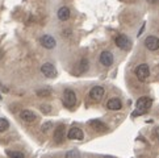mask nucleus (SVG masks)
I'll return each mask as SVG.
<instances>
[{
  "mask_svg": "<svg viewBox=\"0 0 159 158\" xmlns=\"http://www.w3.org/2000/svg\"><path fill=\"white\" fill-rule=\"evenodd\" d=\"M151 107V99L149 96H142L137 100V109L133 112V116H139L146 114Z\"/></svg>",
  "mask_w": 159,
  "mask_h": 158,
  "instance_id": "nucleus-1",
  "label": "nucleus"
},
{
  "mask_svg": "<svg viewBox=\"0 0 159 158\" xmlns=\"http://www.w3.org/2000/svg\"><path fill=\"white\" fill-rule=\"evenodd\" d=\"M65 107L67 108H74L76 104V95L72 90H65L63 91V98H62Z\"/></svg>",
  "mask_w": 159,
  "mask_h": 158,
  "instance_id": "nucleus-2",
  "label": "nucleus"
},
{
  "mask_svg": "<svg viewBox=\"0 0 159 158\" xmlns=\"http://www.w3.org/2000/svg\"><path fill=\"white\" fill-rule=\"evenodd\" d=\"M99 62L104 67H111L115 63V55H113V53L109 52V50H104V52H101L99 55Z\"/></svg>",
  "mask_w": 159,
  "mask_h": 158,
  "instance_id": "nucleus-3",
  "label": "nucleus"
},
{
  "mask_svg": "<svg viewBox=\"0 0 159 158\" xmlns=\"http://www.w3.org/2000/svg\"><path fill=\"white\" fill-rule=\"evenodd\" d=\"M115 42L117 45V48H120L121 50H125V52H128V50L132 49V41H130V38L126 36V35H120L117 36Z\"/></svg>",
  "mask_w": 159,
  "mask_h": 158,
  "instance_id": "nucleus-4",
  "label": "nucleus"
},
{
  "mask_svg": "<svg viewBox=\"0 0 159 158\" xmlns=\"http://www.w3.org/2000/svg\"><path fill=\"white\" fill-rule=\"evenodd\" d=\"M135 75H137V78H138V81H141V82H143V81H146L147 78H149V75H150V69H149V65H146V63H141V65H138L137 67H135Z\"/></svg>",
  "mask_w": 159,
  "mask_h": 158,
  "instance_id": "nucleus-5",
  "label": "nucleus"
},
{
  "mask_svg": "<svg viewBox=\"0 0 159 158\" xmlns=\"http://www.w3.org/2000/svg\"><path fill=\"white\" fill-rule=\"evenodd\" d=\"M41 72H42V75H45L46 78H50V79H53V78L57 77L55 66L53 63H50V62H46V63H43L41 66Z\"/></svg>",
  "mask_w": 159,
  "mask_h": 158,
  "instance_id": "nucleus-6",
  "label": "nucleus"
},
{
  "mask_svg": "<svg viewBox=\"0 0 159 158\" xmlns=\"http://www.w3.org/2000/svg\"><path fill=\"white\" fill-rule=\"evenodd\" d=\"M105 95V90L101 86H95L89 90V99H92L95 101H100L104 98Z\"/></svg>",
  "mask_w": 159,
  "mask_h": 158,
  "instance_id": "nucleus-7",
  "label": "nucleus"
},
{
  "mask_svg": "<svg viewBox=\"0 0 159 158\" xmlns=\"http://www.w3.org/2000/svg\"><path fill=\"white\" fill-rule=\"evenodd\" d=\"M39 42H41V45L45 48V49H48V50H52L57 46V41H55V38L53 36H50V35H43L41 38H39Z\"/></svg>",
  "mask_w": 159,
  "mask_h": 158,
  "instance_id": "nucleus-8",
  "label": "nucleus"
},
{
  "mask_svg": "<svg viewBox=\"0 0 159 158\" xmlns=\"http://www.w3.org/2000/svg\"><path fill=\"white\" fill-rule=\"evenodd\" d=\"M145 48L150 52H155L159 49V38L155 36H147L145 40Z\"/></svg>",
  "mask_w": 159,
  "mask_h": 158,
  "instance_id": "nucleus-9",
  "label": "nucleus"
},
{
  "mask_svg": "<svg viewBox=\"0 0 159 158\" xmlns=\"http://www.w3.org/2000/svg\"><path fill=\"white\" fill-rule=\"evenodd\" d=\"M67 137H69L70 140H83L84 138V133L80 128L78 127H72L69 129V132H67Z\"/></svg>",
  "mask_w": 159,
  "mask_h": 158,
  "instance_id": "nucleus-10",
  "label": "nucleus"
},
{
  "mask_svg": "<svg viewBox=\"0 0 159 158\" xmlns=\"http://www.w3.org/2000/svg\"><path fill=\"white\" fill-rule=\"evenodd\" d=\"M66 128H65V125L63 124H61V125H58L57 127V129H55V132H54V140H55V142H62V141L65 140V137H66Z\"/></svg>",
  "mask_w": 159,
  "mask_h": 158,
  "instance_id": "nucleus-11",
  "label": "nucleus"
},
{
  "mask_svg": "<svg viewBox=\"0 0 159 158\" xmlns=\"http://www.w3.org/2000/svg\"><path fill=\"white\" fill-rule=\"evenodd\" d=\"M107 108L111 111H120L122 108V103L118 98H112L107 101Z\"/></svg>",
  "mask_w": 159,
  "mask_h": 158,
  "instance_id": "nucleus-12",
  "label": "nucleus"
},
{
  "mask_svg": "<svg viewBox=\"0 0 159 158\" xmlns=\"http://www.w3.org/2000/svg\"><path fill=\"white\" fill-rule=\"evenodd\" d=\"M20 117H21V120H24L25 123H33V121H36V118H37L34 112H32L29 109L21 111L20 112Z\"/></svg>",
  "mask_w": 159,
  "mask_h": 158,
  "instance_id": "nucleus-13",
  "label": "nucleus"
},
{
  "mask_svg": "<svg viewBox=\"0 0 159 158\" xmlns=\"http://www.w3.org/2000/svg\"><path fill=\"white\" fill-rule=\"evenodd\" d=\"M70 15H71V11L69 7H66V5H63V7H61L58 9V12H57V16H58V19L61 21H66L70 19Z\"/></svg>",
  "mask_w": 159,
  "mask_h": 158,
  "instance_id": "nucleus-14",
  "label": "nucleus"
},
{
  "mask_svg": "<svg viewBox=\"0 0 159 158\" xmlns=\"http://www.w3.org/2000/svg\"><path fill=\"white\" fill-rule=\"evenodd\" d=\"M89 125L92 127L95 131H98V132H105V131H108V127L105 125L103 121H100V120H91Z\"/></svg>",
  "mask_w": 159,
  "mask_h": 158,
  "instance_id": "nucleus-15",
  "label": "nucleus"
},
{
  "mask_svg": "<svg viewBox=\"0 0 159 158\" xmlns=\"http://www.w3.org/2000/svg\"><path fill=\"white\" fill-rule=\"evenodd\" d=\"M89 69V59L88 58H82L80 61H79V65H78V70L80 74H83V72L88 71Z\"/></svg>",
  "mask_w": 159,
  "mask_h": 158,
  "instance_id": "nucleus-16",
  "label": "nucleus"
},
{
  "mask_svg": "<svg viewBox=\"0 0 159 158\" xmlns=\"http://www.w3.org/2000/svg\"><path fill=\"white\" fill-rule=\"evenodd\" d=\"M7 154L9 158H25V156L21 151H16V150H8Z\"/></svg>",
  "mask_w": 159,
  "mask_h": 158,
  "instance_id": "nucleus-17",
  "label": "nucleus"
},
{
  "mask_svg": "<svg viewBox=\"0 0 159 158\" xmlns=\"http://www.w3.org/2000/svg\"><path fill=\"white\" fill-rule=\"evenodd\" d=\"M9 128V123L7 118H4V117H0V132H4V131H7V129Z\"/></svg>",
  "mask_w": 159,
  "mask_h": 158,
  "instance_id": "nucleus-18",
  "label": "nucleus"
},
{
  "mask_svg": "<svg viewBox=\"0 0 159 158\" xmlns=\"http://www.w3.org/2000/svg\"><path fill=\"white\" fill-rule=\"evenodd\" d=\"M66 158H80V153H79L78 150L72 149L70 151H67L66 153Z\"/></svg>",
  "mask_w": 159,
  "mask_h": 158,
  "instance_id": "nucleus-19",
  "label": "nucleus"
},
{
  "mask_svg": "<svg viewBox=\"0 0 159 158\" xmlns=\"http://www.w3.org/2000/svg\"><path fill=\"white\" fill-rule=\"evenodd\" d=\"M37 95H38V96H49V95H50V91H49V90H38V91H37Z\"/></svg>",
  "mask_w": 159,
  "mask_h": 158,
  "instance_id": "nucleus-20",
  "label": "nucleus"
},
{
  "mask_svg": "<svg viewBox=\"0 0 159 158\" xmlns=\"http://www.w3.org/2000/svg\"><path fill=\"white\" fill-rule=\"evenodd\" d=\"M52 125H53V124H52V123H50V121H48V123H45V124H43V125H42V128H41V129H42V132H48V131H49V129H50V128H52Z\"/></svg>",
  "mask_w": 159,
  "mask_h": 158,
  "instance_id": "nucleus-21",
  "label": "nucleus"
},
{
  "mask_svg": "<svg viewBox=\"0 0 159 158\" xmlns=\"http://www.w3.org/2000/svg\"><path fill=\"white\" fill-rule=\"evenodd\" d=\"M41 111L43 112V114H49V112L50 111H52V107H50V105H41Z\"/></svg>",
  "mask_w": 159,
  "mask_h": 158,
  "instance_id": "nucleus-22",
  "label": "nucleus"
},
{
  "mask_svg": "<svg viewBox=\"0 0 159 158\" xmlns=\"http://www.w3.org/2000/svg\"><path fill=\"white\" fill-rule=\"evenodd\" d=\"M145 22H143V25H142V28H141V29H139V32H138V36H141L142 35V33H143V30H145Z\"/></svg>",
  "mask_w": 159,
  "mask_h": 158,
  "instance_id": "nucleus-23",
  "label": "nucleus"
},
{
  "mask_svg": "<svg viewBox=\"0 0 159 158\" xmlns=\"http://www.w3.org/2000/svg\"><path fill=\"white\" fill-rule=\"evenodd\" d=\"M147 2H149L150 4H158V3H159V0H147Z\"/></svg>",
  "mask_w": 159,
  "mask_h": 158,
  "instance_id": "nucleus-24",
  "label": "nucleus"
},
{
  "mask_svg": "<svg viewBox=\"0 0 159 158\" xmlns=\"http://www.w3.org/2000/svg\"><path fill=\"white\" fill-rule=\"evenodd\" d=\"M155 134H157V138L159 140V128H157V129H155Z\"/></svg>",
  "mask_w": 159,
  "mask_h": 158,
  "instance_id": "nucleus-25",
  "label": "nucleus"
},
{
  "mask_svg": "<svg viewBox=\"0 0 159 158\" xmlns=\"http://www.w3.org/2000/svg\"><path fill=\"white\" fill-rule=\"evenodd\" d=\"M3 57H4V53L2 52V50H0V61H2V59H3Z\"/></svg>",
  "mask_w": 159,
  "mask_h": 158,
  "instance_id": "nucleus-26",
  "label": "nucleus"
},
{
  "mask_svg": "<svg viewBox=\"0 0 159 158\" xmlns=\"http://www.w3.org/2000/svg\"><path fill=\"white\" fill-rule=\"evenodd\" d=\"M104 158H112V157H104Z\"/></svg>",
  "mask_w": 159,
  "mask_h": 158,
  "instance_id": "nucleus-27",
  "label": "nucleus"
}]
</instances>
